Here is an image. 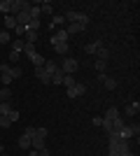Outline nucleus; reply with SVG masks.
Segmentation results:
<instances>
[{
  "label": "nucleus",
  "instance_id": "nucleus-1",
  "mask_svg": "<svg viewBox=\"0 0 140 156\" xmlns=\"http://www.w3.org/2000/svg\"><path fill=\"white\" fill-rule=\"evenodd\" d=\"M63 19H66L68 23H82V26L87 28V23H89V14H84V12H75V9H70L68 14H63Z\"/></svg>",
  "mask_w": 140,
  "mask_h": 156
},
{
  "label": "nucleus",
  "instance_id": "nucleus-2",
  "mask_svg": "<svg viewBox=\"0 0 140 156\" xmlns=\"http://www.w3.org/2000/svg\"><path fill=\"white\" fill-rule=\"evenodd\" d=\"M59 68L63 70V75H75V72H77V68H80V63H77L73 56H66V58L61 61Z\"/></svg>",
  "mask_w": 140,
  "mask_h": 156
},
{
  "label": "nucleus",
  "instance_id": "nucleus-3",
  "mask_svg": "<svg viewBox=\"0 0 140 156\" xmlns=\"http://www.w3.org/2000/svg\"><path fill=\"white\" fill-rule=\"evenodd\" d=\"M138 133H140V126H138V124H124V128L119 130V137L128 142V140H131V137H135Z\"/></svg>",
  "mask_w": 140,
  "mask_h": 156
},
{
  "label": "nucleus",
  "instance_id": "nucleus-4",
  "mask_svg": "<svg viewBox=\"0 0 140 156\" xmlns=\"http://www.w3.org/2000/svg\"><path fill=\"white\" fill-rule=\"evenodd\" d=\"M98 82H103V84H105L107 91H114V89H117V82H114L107 72H100V75H98Z\"/></svg>",
  "mask_w": 140,
  "mask_h": 156
},
{
  "label": "nucleus",
  "instance_id": "nucleus-5",
  "mask_svg": "<svg viewBox=\"0 0 140 156\" xmlns=\"http://www.w3.org/2000/svg\"><path fill=\"white\" fill-rule=\"evenodd\" d=\"M68 40H70V35L66 33V28H61L52 35V44H61V42H68Z\"/></svg>",
  "mask_w": 140,
  "mask_h": 156
},
{
  "label": "nucleus",
  "instance_id": "nucleus-6",
  "mask_svg": "<svg viewBox=\"0 0 140 156\" xmlns=\"http://www.w3.org/2000/svg\"><path fill=\"white\" fill-rule=\"evenodd\" d=\"M84 93H87V84H80V82L73 89H68V98H77V96H84Z\"/></svg>",
  "mask_w": 140,
  "mask_h": 156
},
{
  "label": "nucleus",
  "instance_id": "nucleus-7",
  "mask_svg": "<svg viewBox=\"0 0 140 156\" xmlns=\"http://www.w3.org/2000/svg\"><path fill=\"white\" fill-rule=\"evenodd\" d=\"M138 112H140V103L135 100V103H128V105H126V110H124V114H126V117L131 119V117H135Z\"/></svg>",
  "mask_w": 140,
  "mask_h": 156
},
{
  "label": "nucleus",
  "instance_id": "nucleus-8",
  "mask_svg": "<svg viewBox=\"0 0 140 156\" xmlns=\"http://www.w3.org/2000/svg\"><path fill=\"white\" fill-rule=\"evenodd\" d=\"M31 149H33V151H42V149H45V137L33 135V140H31Z\"/></svg>",
  "mask_w": 140,
  "mask_h": 156
},
{
  "label": "nucleus",
  "instance_id": "nucleus-9",
  "mask_svg": "<svg viewBox=\"0 0 140 156\" xmlns=\"http://www.w3.org/2000/svg\"><path fill=\"white\" fill-rule=\"evenodd\" d=\"M35 77L40 79L42 84H52V77H49V75L45 72V68H35Z\"/></svg>",
  "mask_w": 140,
  "mask_h": 156
},
{
  "label": "nucleus",
  "instance_id": "nucleus-10",
  "mask_svg": "<svg viewBox=\"0 0 140 156\" xmlns=\"http://www.w3.org/2000/svg\"><path fill=\"white\" fill-rule=\"evenodd\" d=\"M117 117H119V110H117L114 105H110V107L105 110V117H103V119H107V121H114Z\"/></svg>",
  "mask_w": 140,
  "mask_h": 156
},
{
  "label": "nucleus",
  "instance_id": "nucleus-11",
  "mask_svg": "<svg viewBox=\"0 0 140 156\" xmlns=\"http://www.w3.org/2000/svg\"><path fill=\"white\" fill-rule=\"evenodd\" d=\"M96 56H98V61H110V49H107L105 44H100L98 51H96Z\"/></svg>",
  "mask_w": 140,
  "mask_h": 156
},
{
  "label": "nucleus",
  "instance_id": "nucleus-12",
  "mask_svg": "<svg viewBox=\"0 0 140 156\" xmlns=\"http://www.w3.org/2000/svg\"><path fill=\"white\" fill-rule=\"evenodd\" d=\"M63 23H66L63 14H54V16H52V21H49V28H59V26H63Z\"/></svg>",
  "mask_w": 140,
  "mask_h": 156
},
{
  "label": "nucleus",
  "instance_id": "nucleus-13",
  "mask_svg": "<svg viewBox=\"0 0 140 156\" xmlns=\"http://www.w3.org/2000/svg\"><path fill=\"white\" fill-rule=\"evenodd\" d=\"M42 68H45V72L49 75V77H52L54 72L59 70V63H54V61H45V65H42Z\"/></svg>",
  "mask_w": 140,
  "mask_h": 156
},
{
  "label": "nucleus",
  "instance_id": "nucleus-14",
  "mask_svg": "<svg viewBox=\"0 0 140 156\" xmlns=\"http://www.w3.org/2000/svg\"><path fill=\"white\" fill-rule=\"evenodd\" d=\"M28 58H31V63L35 65V68H42V65H45V58H42V54H31V56H28Z\"/></svg>",
  "mask_w": 140,
  "mask_h": 156
},
{
  "label": "nucleus",
  "instance_id": "nucleus-15",
  "mask_svg": "<svg viewBox=\"0 0 140 156\" xmlns=\"http://www.w3.org/2000/svg\"><path fill=\"white\" fill-rule=\"evenodd\" d=\"M12 100H5V103H0V117H7L9 112H12Z\"/></svg>",
  "mask_w": 140,
  "mask_h": 156
},
{
  "label": "nucleus",
  "instance_id": "nucleus-16",
  "mask_svg": "<svg viewBox=\"0 0 140 156\" xmlns=\"http://www.w3.org/2000/svg\"><path fill=\"white\" fill-rule=\"evenodd\" d=\"M54 51H56V54H61V56H66V54L70 51V44H68V42H61V44H54Z\"/></svg>",
  "mask_w": 140,
  "mask_h": 156
},
{
  "label": "nucleus",
  "instance_id": "nucleus-17",
  "mask_svg": "<svg viewBox=\"0 0 140 156\" xmlns=\"http://www.w3.org/2000/svg\"><path fill=\"white\" fill-rule=\"evenodd\" d=\"M5 100H12V91H9V86H0V103H5Z\"/></svg>",
  "mask_w": 140,
  "mask_h": 156
},
{
  "label": "nucleus",
  "instance_id": "nucleus-18",
  "mask_svg": "<svg viewBox=\"0 0 140 156\" xmlns=\"http://www.w3.org/2000/svg\"><path fill=\"white\" fill-rule=\"evenodd\" d=\"M82 30H84V26H82V23H70V26L66 28L68 35H77V33H82Z\"/></svg>",
  "mask_w": 140,
  "mask_h": 156
},
{
  "label": "nucleus",
  "instance_id": "nucleus-19",
  "mask_svg": "<svg viewBox=\"0 0 140 156\" xmlns=\"http://www.w3.org/2000/svg\"><path fill=\"white\" fill-rule=\"evenodd\" d=\"M31 140H33V137L23 133V135L19 137V147H21V149H31Z\"/></svg>",
  "mask_w": 140,
  "mask_h": 156
},
{
  "label": "nucleus",
  "instance_id": "nucleus-20",
  "mask_svg": "<svg viewBox=\"0 0 140 156\" xmlns=\"http://www.w3.org/2000/svg\"><path fill=\"white\" fill-rule=\"evenodd\" d=\"M9 75H12V79H21L23 77V70L19 65H9Z\"/></svg>",
  "mask_w": 140,
  "mask_h": 156
},
{
  "label": "nucleus",
  "instance_id": "nucleus-21",
  "mask_svg": "<svg viewBox=\"0 0 140 156\" xmlns=\"http://www.w3.org/2000/svg\"><path fill=\"white\" fill-rule=\"evenodd\" d=\"M100 44H103L100 40H96V42H89V44L84 47V51H87V54H96V51H98V47H100Z\"/></svg>",
  "mask_w": 140,
  "mask_h": 156
},
{
  "label": "nucleus",
  "instance_id": "nucleus-22",
  "mask_svg": "<svg viewBox=\"0 0 140 156\" xmlns=\"http://www.w3.org/2000/svg\"><path fill=\"white\" fill-rule=\"evenodd\" d=\"M9 42H12V35H9V30L0 28V44H9Z\"/></svg>",
  "mask_w": 140,
  "mask_h": 156
},
{
  "label": "nucleus",
  "instance_id": "nucleus-23",
  "mask_svg": "<svg viewBox=\"0 0 140 156\" xmlns=\"http://www.w3.org/2000/svg\"><path fill=\"white\" fill-rule=\"evenodd\" d=\"M23 47H26V42H23V40H21V37H16V40H14V42H12V51H23Z\"/></svg>",
  "mask_w": 140,
  "mask_h": 156
},
{
  "label": "nucleus",
  "instance_id": "nucleus-24",
  "mask_svg": "<svg viewBox=\"0 0 140 156\" xmlns=\"http://www.w3.org/2000/svg\"><path fill=\"white\" fill-rule=\"evenodd\" d=\"M61 84L66 86V89H73V86L77 84V82H75V77H73V75H63V82H61Z\"/></svg>",
  "mask_w": 140,
  "mask_h": 156
},
{
  "label": "nucleus",
  "instance_id": "nucleus-25",
  "mask_svg": "<svg viewBox=\"0 0 140 156\" xmlns=\"http://www.w3.org/2000/svg\"><path fill=\"white\" fill-rule=\"evenodd\" d=\"M93 68H96V72H98V75H100V72H107V61H98V58H96Z\"/></svg>",
  "mask_w": 140,
  "mask_h": 156
},
{
  "label": "nucleus",
  "instance_id": "nucleus-26",
  "mask_svg": "<svg viewBox=\"0 0 140 156\" xmlns=\"http://www.w3.org/2000/svg\"><path fill=\"white\" fill-rule=\"evenodd\" d=\"M40 14H49V16H54V7H52V2H42V5H40Z\"/></svg>",
  "mask_w": 140,
  "mask_h": 156
},
{
  "label": "nucleus",
  "instance_id": "nucleus-27",
  "mask_svg": "<svg viewBox=\"0 0 140 156\" xmlns=\"http://www.w3.org/2000/svg\"><path fill=\"white\" fill-rule=\"evenodd\" d=\"M124 124H126V121H124L121 117H117V119L112 121V130H114V133H119V130L124 128Z\"/></svg>",
  "mask_w": 140,
  "mask_h": 156
},
{
  "label": "nucleus",
  "instance_id": "nucleus-28",
  "mask_svg": "<svg viewBox=\"0 0 140 156\" xmlns=\"http://www.w3.org/2000/svg\"><path fill=\"white\" fill-rule=\"evenodd\" d=\"M61 82H63V70L59 68V70L52 75V84H59V86H61Z\"/></svg>",
  "mask_w": 140,
  "mask_h": 156
},
{
  "label": "nucleus",
  "instance_id": "nucleus-29",
  "mask_svg": "<svg viewBox=\"0 0 140 156\" xmlns=\"http://www.w3.org/2000/svg\"><path fill=\"white\" fill-rule=\"evenodd\" d=\"M16 28V19L14 16H5V30H14Z\"/></svg>",
  "mask_w": 140,
  "mask_h": 156
},
{
  "label": "nucleus",
  "instance_id": "nucleus-30",
  "mask_svg": "<svg viewBox=\"0 0 140 156\" xmlns=\"http://www.w3.org/2000/svg\"><path fill=\"white\" fill-rule=\"evenodd\" d=\"M40 26H42L40 19H31V21H28V26H26V30H40Z\"/></svg>",
  "mask_w": 140,
  "mask_h": 156
},
{
  "label": "nucleus",
  "instance_id": "nucleus-31",
  "mask_svg": "<svg viewBox=\"0 0 140 156\" xmlns=\"http://www.w3.org/2000/svg\"><path fill=\"white\" fill-rule=\"evenodd\" d=\"M28 12H31V19H40V7H33V5H31Z\"/></svg>",
  "mask_w": 140,
  "mask_h": 156
},
{
  "label": "nucleus",
  "instance_id": "nucleus-32",
  "mask_svg": "<svg viewBox=\"0 0 140 156\" xmlns=\"http://www.w3.org/2000/svg\"><path fill=\"white\" fill-rule=\"evenodd\" d=\"M19 58H21L19 51H9V63H19Z\"/></svg>",
  "mask_w": 140,
  "mask_h": 156
},
{
  "label": "nucleus",
  "instance_id": "nucleus-33",
  "mask_svg": "<svg viewBox=\"0 0 140 156\" xmlns=\"http://www.w3.org/2000/svg\"><path fill=\"white\" fill-rule=\"evenodd\" d=\"M47 133H49V130H47L45 126H42V128H35V135H38V137H45V140H47Z\"/></svg>",
  "mask_w": 140,
  "mask_h": 156
},
{
  "label": "nucleus",
  "instance_id": "nucleus-34",
  "mask_svg": "<svg viewBox=\"0 0 140 156\" xmlns=\"http://www.w3.org/2000/svg\"><path fill=\"white\" fill-rule=\"evenodd\" d=\"M9 126H12L9 119H7V117H0V128H9Z\"/></svg>",
  "mask_w": 140,
  "mask_h": 156
},
{
  "label": "nucleus",
  "instance_id": "nucleus-35",
  "mask_svg": "<svg viewBox=\"0 0 140 156\" xmlns=\"http://www.w3.org/2000/svg\"><path fill=\"white\" fill-rule=\"evenodd\" d=\"M23 33H26V28H23V26H16V28H14V35H16V37L23 40Z\"/></svg>",
  "mask_w": 140,
  "mask_h": 156
},
{
  "label": "nucleus",
  "instance_id": "nucleus-36",
  "mask_svg": "<svg viewBox=\"0 0 140 156\" xmlns=\"http://www.w3.org/2000/svg\"><path fill=\"white\" fill-rule=\"evenodd\" d=\"M23 54H26V56L35 54V44H26V47H23Z\"/></svg>",
  "mask_w": 140,
  "mask_h": 156
},
{
  "label": "nucleus",
  "instance_id": "nucleus-37",
  "mask_svg": "<svg viewBox=\"0 0 140 156\" xmlns=\"http://www.w3.org/2000/svg\"><path fill=\"white\" fill-rule=\"evenodd\" d=\"M7 119H9V121H12V124H14V121L19 119V112H16V110H12V112H9V114H7Z\"/></svg>",
  "mask_w": 140,
  "mask_h": 156
},
{
  "label": "nucleus",
  "instance_id": "nucleus-38",
  "mask_svg": "<svg viewBox=\"0 0 140 156\" xmlns=\"http://www.w3.org/2000/svg\"><path fill=\"white\" fill-rule=\"evenodd\" d=\"M91 124H93V126H96V128H98V126H100V124H103V117H93V119H91Z\"/></svg>",
  "mask_w": 140,
  "mask_h": 156
},
{
  "label": "nucleus",
  "instance_id": "nucleus-39",
  "mask_svg": "<svg viewBox=\"0 0 140 156\" xmlns=\"http://www.w3.org/2000/svg\"><path fill=\"white\" fill-rule=\"evenodd\" d=\"M23 133H26V135H31V137H33V135H35V128H33V126H28V128L23 130Z\"/></svg>",
  "mask_w": 140,
  "mask_h": 156
},
{
  "label": "nucleus",
  "instance_id": "nucleus-40",
  "mask_svg": "<svg viewBox=\"0 0 140 156\" xmlns=\"http://www.w3.org/2000/svg\"><path fill=\"white\" fill-rule=\"evenodd\" d=\"M38 156H52V154H49V149H47V147H45V149H42V151H38Z\"/></svg>",
  "mask_w": 140,
  "mask_h": 156
},
{
  "label": "nucleus",
  "instance_id": "nucleus-41",
  "mask_svg": "<svg viewBox=\"0 0 140 156\" xmlns=\"http://www.w3.org/2000/svg\"><path fill=\"white\" fill-rule=\"evenodd\" d=\"M107 156H119V154H117V151H107Z\"/></svg>",
  "mask_w": 140,
  "mask_h": 156
},
{
  "label": "nucleus",
  "instance_id": "nucleus-42",
  "mask_svg": "<svg viewBox=\"0 0 140 156\" xmlns=\"http://www.w3.org/2000/svg\"><path fill=\"white\" fill-rule=\"evenodd\" d=\"M2 151H5V147H2V144H0V154H2Z\"/></svg>",
  "mask_w": 140,
  "mask_h": 156
},
{
  "label": "nucleus",
  "instance_id": "nucleus-43",
  "mask_svg": "<svg viewBox=\"0 0 140 156\" xmlns=\"http://www.w3.org/2000/svg\"><path fill=\"white\" fill-rule=\"evenodd\" d=\"M0 156H7V154H0Z\"/></svg>",
  "mask_w": 140,
  "mask_h": 156
}]
</instances>
